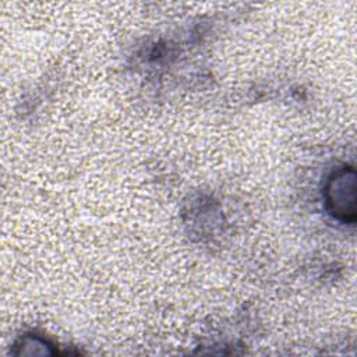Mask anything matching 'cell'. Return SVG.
<instances>
[{"mask_svg":"<svg viewBox=\"0 0 357 357\" xmlns=\"http://www.w3.org/2000/svg\"><path fill=\"white\" fill-rule=\"evenodd\" d=\"M325 201L329 213L342 223L356 222V172L342 167L328 181Z\"/></svg>","mask_w":357,"mask_h":357,"instance_id":"cell-1","label":"cell"}]
</instances>
